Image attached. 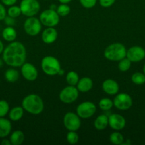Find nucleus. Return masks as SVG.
I'll return each mask as SVG.
<instances>
[{"mask_svg":"<svg viewBox=\"0 0 145 145\" xmlns=\"http://www.w3.org/2000/svg\"><path fill=\"white\" fill-rule=\"evenodd\" d=\"M2 59L4 63L9 66L12 67H21L26 59L25 46L20 42H11L4 49Z\"/></svg>","mask_w":145,"mask_h":145,"instance_id":"f257e3e1","label":"nucleus"},{"mask_svg":"<svg viewBox=\"0 0 145 145\" xmlns=\"http://www.w3.org/2000/svg\"><path fill=\"white\" fill-rule=\"evenodd\" d=\"M21 106L24 110L32 115H38L44 109V103L42 99L35 93L28 94L23 99Z\"/></svg>","mask_w":145,"mask_h":145,"instance_id":"f03ea898","label":"nucleus"},{"mask_svg":"<svg viewBox=\"0 0 145 145\" xmlns=\"http://www.w3.org/2000/svg\"><path fill=\"white\" fill-rule=\"evenodd\" d=\"M127 50L120 42H115L108 45L104 51V56L107 59L113 62H119L126 57Z\"/></svg>","mask_w":145,"mask_h":145,"instance_id":"7ed1b4c3","label":"nucleus"},{"mask_svg":"<svg viewBox=\"0 0 145 145\" xmlns=\"http://www.w3.org/2000/svg\"><path fill=\"white\" fill-rule=\"evenodd\" d=\"M41 66L43 72L48 76L57 75L61 69L58 59L53 56L44 57L41 60Z\"/></svg>","mask_w":145,"mask_h":145,"instance_id":"20e7f679","label":"nucleus"},{"mask_svg":"<svg viewBox=\"0 0 145 145\" xmlns=\"http://www.w3.org/2000/svg\"><path fill=\"white\" fill-rule=\"evenodd\" d=\"M19 7L21 14L27 17L36 15L41 8L38 0H21Z\"/></svg>","mask_w":145,"mask_h":145,"instance_id":"39448f33","label":"nucleus"},{"mask_svg":"<svg viewBox=\"0 0 145 145\" xmlns=\"http://www.w3.org/2000/svg\"><path fill=\"white\" fill-rule=\"evenodd\" d=\"M41 24L46 27H54L57 25L60 21V16L55 10L49 8L43 11L39 16Z\"/></svg>","mask_w":145,"mask_h":145,"instance_id":"423d86ee","label":"nucleus"},{"mask_svg":"<svg viewBox=\"0 0 145 145\" xmlns=\"http://www.w3.org/2000/svg\"><path fill=\"white\" fill-rule=\"evenodd\" d=\"M24 28L26 33L31 36H35L41 32L42 24L36 17H28L24 22Z\"/></svg>","mask_w":145,"mask_h":145,"instance_id":"0eeeda50","label":"nucleus"},{"mask_svg":"<svg viewBox=\"0 0 145 145\" xmlns=\"http://www.w3.org/2000/svg\"><path fill=\"white\" fill-rule=\"evenodd\" d=\"M79 91L75 86H65L59 93V99L64 103H72L78 99Z\"/></svg>","mask_w":145,"mask_h":145,"instance_id":"6e6552de","label":"nucleus"},{"mask_svg":"<svg viewBox=\"0 0 145 145\" xmlns=\"http://www.w3.org/2000/svg\"><path fill=\"white\" fill-rule=\"evenodd\" d=\"M96 112V106L90 101L80 103L76 108V113L80 118L88 119L92 117Z\"/></svg>","mask_w":145,"mask_h":145,"instance_id":"1a4fd4ad","label":"nucleus"},{"mask_svg":"<svg viewBox=\"0 0 145 145\" xmlns=\"http://www.w3.org/2000/svg\"><path fill=\"white\" fill-rule=\"evenodd\" d=\"M63 125L68 131H77L81 125L80 118L77 113L68 112L64 116Z\"/></svg>","mask_w":145,"mask_h":145,"instance_id":"9d476101","label":"nucleus"},{"mask_svg":"<svg viewBox=\"0 0 145 145\" xmlns=\"http://www.w3.org/2000/svg\"><path fill=\"white\" fill-rule=\"evenodd\" d=\"M114 106L120 110H126L130 108L133 104L132 99L126 93H121L117 95L113 100Z\"/></svg>","mask_w":145,"mask_h":145,"instance_id":"9b49d317","label":"nucleus"},{"mask_svg":"<svg viewBox=\"0 0 145 145\" xmlns=\"http://www.w3.org/2000/svg\"><path fill=\"white\" fill-rule=\"evenodd\" d=\"M126 57L132 62H139L145 58V50L140 46L131 47L127 50Z\"/></svg>","mask_w":145,"mask_h":145,"instance_id":"f8f14e48","label":"nucleus"},{"mask_svg":"<svg viewBox=\"0 0 145 145\" xmlns=\"http://www.w3.org/2000/svg\"><path fill=\"white\" fill-rule=\"evenodd\" d=\"M21 74L23 77L27 81L33 82L35 81L38 77V71L36 67L33 64L29 62H24L21 65Z\"/></svg>","mask_w":145,"mask_h":145,"instance_id":"ddd939ff","label":"nucleus"},{"mask_svg":"<svg viewBox=\"0 0 145 145\" xmlns=\"http://www.w3.org/2000/svg\"><path fill=\"white\" fill-rule=\"evenodd\" d=\"M108 120H109V127L116 131L122 130V129L125 128V125H126V120H125V118L121 115L117 114V113L110 115L108 117Z\"/></svg>","mask_w":145,"mask_h":145,"instance_id":"4468645a","label":"nucleus"},{"mask_svg":"<svg viewBox=\"0 0 145 145\" xmlns=\"http://www.w3.org/2000/svg\"><path fill=\"white\" fill-rule=\"evenodd\" d=\"M58 38V32L54 27H47L42 32L41 39L45 44H52Z\"/></svg>","mask_w":145,"mask_h":145,"instance_id":"2eb2a0df","label":"nucleus"},{"mask_svg":"<svg viewBox=\"0 0 145 145\" xmlns=\"http://www.w3.org/2000/svg\"><path fill=\"white\" fill-rule=\"evenodd\" d=\"M102 87L105 93L108 95H115L119 91V84L116 81L113 79H108L103 82L102 85Z\"/></svg>","mask_w":145,"mask_h":145,"instance_id":"dca6fc26","label":"nucleus"},{"mask_svg":"<svg viewBox=\"0 0 145 145\" xmlns=\"http://www.w3.org/2000/svg\"><path fill=\"white\" fill-rule=\"evenodd\" d=\"M76 86L77 89L79 91L85 93V92H88L92 89V86H93V82L90 78L85 76V77H82L80 79H79Z\"/></svg>","mask_w":145,"mask_h":145,"instance_id":"f3484780","label":"nucleus"},{"mask_svg":"<svg viewBox=\"0 0 145 145\" xmlns=\"http://www.w3.org/2000/svg\"><path fill=\"white\" fill-rule=\"evenodd\" d=\"M11 123L4 117L0 118V138H4L11 133Z\"/></svg>","mask_w":145,"mask_h":145,"instance_id":"a211bd4d","label":"nucleus"},{"mask_svg":"<svg viewBox=\"0 0 145 145\" xmlns=\"http://www.w3.org/2000/svg\"><path fill=\"white\" fill-rule=\"evenodd\" d=\"M109 125L108 116L106 115H100L94 121V127L98 130H104Z\"/></svg>","mask_w":145,"mask_h":145,"instance_id":"6ab92c4d","label":"nucleus"},{"mask_svg":"<svg viewBox=\"0 0 145 145\" xmlns=\"http://www.w3.org/2000/svg\"><path fill=\"white\" fill-rule=\"evenodd\" d=\"M2 38L7 42H13L16 40L17 37V32L15 28L13 26H7L2 31Z\"/></svg>","mask_w":145,"mask_h":145,"instance_id":"aec40b11","label":"nucleus"},{"mask_svg":"<svg viewBox=\"0 0 145 145\" xmlns=\"http://www.w3.org/2000/svg\"><path fill=\"white\" fill-rule=\"evenodd\" d=\"M25 139L24 133L21 130H16L13 132L9 137V140L12 145H20L22 144Z\"/></svg>","mask_w":145,"mask_h":145,"instance_id":"412c9836","label":"nucleus"},{"mask_svg":"<svg viewBox=\"0 0 145 145\" xmlns=\"http://www.w3.org/2000/svg\"><path fill=\"white\" fill-rule=\"evenodd\" d=\"M24 110L22 106H16L13 108L9 112V117L12 121H18L24 116Z\"/></svg>","mask_w":145,"mask_h":145,"instance_id":"4be33fe9","label":"nucleus"},{"mask_svg":"<svg viewBox=\"0 0 145 145\" xmlns=\"http://www.w3.org/2000/svg\"><path fill=\"white\" fill-rule=\"evenodd\" d=\"M4 77L8 82L14 83V82H16L19 78V73L16 69H14V68H9L6 70Z\"/></svg>","mask_w":145,"mask_h":145,"instance_id":"5701e85b","label":"nucleus"},{"mask_svg":"<svg viewBox=\"0 0 145 145\" xmlns=\"http://www.w3.org/2000/svg\"><path fill=\"white\" fill-rule=\"evenodd\" d=\"M98 106H99V108L102 110L107 111V110H109L112 108V106H114V104L113 101L110 99H109V98H103V99H100L99 103H98Z\"/></svg>","mask_w":145,"mask_h":145,"instance_id":"b1692460","label":"nucleus"},{"mask_svg":"<svg viewBox=\"0 0 145 145\" xmlns=\"http://www.w3.org/2000/svg\"><path fill=\"white\" fill-rule=\"evenodd\" d=\"M79 79V75L74 71H71V72H68V74H66V77H65L67 83L68 84V85H71V86L77 85Z\"/></svg>","mask_w":145,"mask_h":145,"instance_id":"393cba45","label":"nucleus"},{"mask_svg":"<svg viewBox=\"0 0 145 145\" xmlns=\"http://www.w3.org/2000/svg\"><path fill=\"white\" fill-rule=\"evenodd\" d=\"M109 141L112 144L115 145L122 144L124 142V137L118 131L112 133L109 136Z\"/></svg>","mask_w":145,"mask_h":145,"instance_id":"a878e982","label":"nucleus"},{"mask_svg":"<svg viewBox=\"0 0 145 145\" xmlns=\"http://www.w3.org/2000/svg\"><path fill=\"white\" fill-rule=\"evenodd\" d=\"M132 81L136 85H142L145 83V74L141 72H135L132 76Z\"/></svg>","mask_w":145,"mask_h":145,"instance_id":"bb28decb","label":"nucleus"},{"mask_svg":"<svg viewBox=\"0 0 145 145\" xmlns=\"http://www.w3.org/2000/svg\"><path fill=\"white\" fill-rule=\"evenodd\" d=\"M56 12L60 16H66L71 12V8L67 4H61L57 7Z\"/></svg>","mask_w":145,"mask_h":145,"instance_id":"cd10ccee","label":"nucleus"},{"mask_svg":"<svg viewBox=\"0 0 145 145\" xmlns=\"http://www.w3.org/2000/svg\"><path fill=\"white\" fill-rule=\"evenodd\" d=\"M21 14V11L20 7L16 5L10 6L9 8L7 10V15L12 18H17Z\"/></svg>","mask_w":145,"mask_h":145,"instance_id":"c85d7f7f","label":"nucleus"},{"mask_svg":"<svg viewBox=\"0 0 145 145\" xmlns=\"http://www.w3.org/2000/svg\"><path fill=\"white\" fill-rule=\"evenodd\" d=\"M131 64H132V62L127 57H125L122 59H121L120 61H119L118 69L121 72H127L130 68Z\"/></svg>","mask_w":145,"mask_h":145,"instance_id":"c756f323","label":"nucleus"},{"mask_svg":"<svg viewBox=\"0 0 145 145\" xmlns=\"http://www.w3.org/2000/svg\"><path fill=\"white\" fill-rule=\"evenodd\" d=\"M66 140L69 144H75L79 140V136L76 131H69L66 135Z\"/></svg>","mask_w":145,"mask_h":145,"instance_id":"7c9ffc66","label":"nucleus"},{"mask_svg":"<svg viewBox=\"0 0 145 145\" xmlns=\"http://www.w3.org/2000/svg\"><path fill=\"white\" fill-rule=\"evenodd\" d=\"M9 112V105L5 100H0V118L4 117Z\"/></svg>","mask_w":145,"mask_h":145,"instance_id":"2f4dec72","label":"nucleus"},{"mask_svg":"<svg viewBox=\"0 0 145 145\" xmlns=\"http://www.w3.org/2000/svg\"><path fill=\"white\" fill-rule=\"evenodd\" d=\"M81 5L86 8H91L95 6L97 0H80Z\"/></svg>","mask_w":145,"mask_h":145,"instance_id":"473e14b6","label":"nucleus"},{"mask_svg":"<svg viewBox=\"0 0 145 145\" xmlns=\"http://www.w3.org/2000/svg\"><path fill=\"white\" fill-rule=\"evenodd\" d=\"M116 0H99V3L102 7H109L115 4Z\"/></svg>","mask_w":145,"mask_h":145,"instance_id":"72a5a7b5","label":"nucleus"},{"mask_svg":"<svg viewBox=\"0 0 145 145\" xmlns=\"http://www.w3.org/2000/svg\"><path fill=\"white\" fill-rule=\"evenodd\" d=\"M7 11L6 10L4 5L1 3H0V21H2L7 16Z\"/></svg>","mask_w":145,"mask_h":145,"instance_id":"f704fd0d","label":"nucleus"},{"mask_svg":"<svg viewBox=\"0 0 145 145\" xmlns=\"http://www.w3.org/2000/svg\"><path fill=\"white\" fill-rule=\"evenodd\" d=\"M4 20L6 25H7L8 26H13V25L15 24V20H14V18H12V17L9 16H6Z\"/></svg>","mask_w":145,"mask_h":145,"instance_id":"c9c22d12","label":"nucleus"},{"mask_svg":"<svg viewBox=\"0 0 145 145\" xmlns=\"http://www.w3.org/2000/svg\"><path fill=\"white\" fill-rule=\"evenodd\" d=\"M1 1L4 5L10 7V6L14 5L16 3L17 0H1Z\"/></svg>","mask_w":145,"mask_h":145,"instance_id":"e433bc0d","label":"nucleus"},{"mask_svg":"<svg viewBox=\"0 0 145 145\" xmlns=\"http://www.w3.org/2000/svg\"><path fill=\"white\" fill-rule=\"evenodd\" d=\"M1 145H10L11 144V142L9 140H7V139H4V140L1 141Z\"/></svg>","mask_w":145,"mask_h":145,"instance_id":"4c0bfd02","label":"nucleus"},{"mask_svg":"<svg viewBox=\"0 0 145 145\" xmlns=\"http://www.w3.org/2000/svg\"><path fill=\"white\" fill-rule=\"evenodd\" d=\"M4 44H3V42H1V40H0V55H1V54L3 52V51H4Z\"/></svg>","mask_w":145,"mask_h":145,"instance_id":"58836bf2","label":"nucleus"},{"mask_svg":"<svg viewBox=\"0 0 145 145\" xmlns=\"http://www.w3.org/2000/svg\"><path fill=\"white\" fill-rule=\"evenodd\" d=\"M71 1H72V0H58V1H59L60 3H61V4H68V3L71 2Z\"/></svg>","mask_w":145,"mask_h":145,"instance_id":"ea45409f","label":"nucleus"},{"mask_svg":"<svg viewBox=\"0 0 145 145\" xmlns=\"http://www.w3.org/2000/svg\"><path fill=\"white\" fill-rule=\"evenodd\" d=\"M64 74V70L63 69H61V70L59 71V72H58V75H63Z\"/></svg>","mask_w":145,"mask_h":145,"instance_id":"a19ab883","label":"nucleus"},{"mask_svg":"<svg viewBox=\"0 0 145 145\" xmlns=\"http://www.w3.org/2000/svg\"><path fill=\"white\" fill-rule=\"evenodd\" d=\"M4 60H3V59H1L0 58V67H1L3 66V64H4Z\"/></svg>","mask_w":145,"mask_h":145,"instance_id":"79ce46f5","label":"nucleus"},{"mask_svg":"<svg viewBox=\"0 0 145 145\" xmlns=\"http://www.w3.org/2000/svg\"><path fill=\"white\" fill-rule=\"evenodd\" d=\"M143 72H144V74H145V64H144V67H143Z\"/></svg>","mask_w":145,"mask_h":145,"instance_id":"37998d69","label":"nucleus"}]
</instances>
